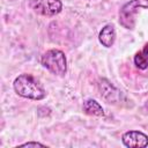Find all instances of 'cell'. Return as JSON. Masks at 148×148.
<instances>
[{"instance_id":"1","label":"cell","mask_w":148,"mask_h":148,"mask_svg":"<svg viewBox=\"0 0 148 148\" xmlns=\"http://www.w3.org/2000/svg\"><path fill=\"white\" fill-rule=\"evenodd\" d=\"M13 88L18 96L32 101H40L46 96L43 84L30 74L18 75L13 82Z\"/></svg>"},{"instance_id":"2","label":"cell","mask_w":148,"mask_h":148,"mask_svg":"<svg viewBox=\"0 0 148 148\" xmlns=\"http://www.w3.org/2000/svg\"><path fill=\"white\" fill-rule=\"evenodd\" d=\"M42 66L57 76H64L67 72V59L65 53L58 49L47 50L40 58Z\"/></svg>"},{"instance_id":"3","label":"cell","mask_w":148,"mask_h":148,"mask_svg":"<svg viewBox=\"0 0 148 148\" xmlns=\"http://www.w3.org/2000/svg\"><path fill=\"white\" fill-rule=\"evenodd\" d=\"M141 8H148V0H130L119 10V23L125 29H133L135 15Z\"/></svg>"},{"instance_id":"4","label":"cell","mask_w":148,"mask_h":148,"mask_svg":"<svg viewBox=\"0 0 148 148\" xmlns=\"http://www.w3.org/2000/svg\"><path fill=\"white\" fill-rule=\"evenodd\" d=\"M30 7L35 13L44 16H54L62 9L61 0H32Z\"/></svg>"},{"instance_id":"5","label":"cell","mask_w":148,"mask_h":148,"mask_svg":"<svg viewBox=\"0 0 148 148\" xmlns=\"http://www.w3.org/2000/svg\"><path fill=\"white\" fill-rule=\"evenodd\" d=\"M121 142L128 148H143L148 146V135L140 131H127L121 135Z\"/></svg>"},{"instance_id":"6","label":"cell","mask_w":148,"mask_h":148,"mask_svg":"<svg viewBox=\"0 0 148 148\" xmlns=\"http://www.w3.org/2000/svg\"><path fill=\"white\" fill-rule=\"evenodd\" d=\"M98 40L104 47H111L114 44V40H116L114 25L111 24V23L105 24L98 34Z\"/></svg>"},{"instance_id":"7","label":"cell","mask_w":148,"mask_h":148,"mask_svg":"<svg viewBox=\"0 0 148 148\" xmlns=\"http://www.w3.org/2000/svg\"><path fill=\"white\" fill-rule=\"evenodd\" d=\"M99 91H101V96H103L108 103H113L117 101V98L120 96V91H118L108 80L102 79L99 81Z\"/></svg>"},{"instance_id":"8","label":"cell","mask_w":148,"mask_h":148,"mask_svg":"<svg viewBox=\"0 0 148 148\" xmlns=\"http://www.w3.org/2000/svg\"><path fill=\"white\" fill-rule=\"evenodd\" d=\"M83 111L89 114V116H95V117H104V109L102 108V105L95 101V99H86L83 102Z\"/></svg>"},{"instance_id":"9","label":"cell","mask_w":148,"mask_h":148,"mask_svg":"<svg viewBox=\"0 0 148 148\" xmlns=\"http://www.w3.org/2000/svg\"><path fill=\"white\" fill-rule=\"evenodd\" d=\"M134 65L139 69H146L148 68V43L145 44V46L135 53L134 56Z\"/></svg>"},{"instance_id":"10","label":"cell","mask_w":148,"mask_h":148,"mask_svg":"<svg viewBox=\"0 0 148 148\" xmlns=\"http://www.w3.org/2000/svg\"><path fill=\"white\" fill-rule=\"evenodd\" d=\"M20 147H46V146L43 145V143H40V142H34V141H30V142H25V143L20 145Z\"/></svg>"},{"instance_id":"11","label":"cell","mask_w":148,"mask_h":148,"mask_svg":"<svg viewBox=\"0 0 148 148\" xmlns=\"http://www.w3.org/2000/svg\"><path fill=\"white\" fill-rule=\"evenodd\" d=\"M145 109L148 111V99H147V101H146V103H145Z\"/></svg>"}]
</instances>
